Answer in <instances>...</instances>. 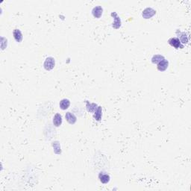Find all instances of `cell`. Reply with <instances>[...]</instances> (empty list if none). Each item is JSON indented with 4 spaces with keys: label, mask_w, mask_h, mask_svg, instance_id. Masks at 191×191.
Masks as SVG:
<instances>
[{
    "label": "cell",
    "mask_w": 191,
    "mask_h": 191,
    "mask_svg": "<svg viewBox=\"0 0 191 191\" xmlns=\"http://www.w3.org/2000/svg\"><path fill=\"white\" fill-rule=\"evenodd\" d=\"M156 14V11L152 8H146L143 11L142 16L144 19H150Z\"/></svg>",
    "instance_id": "cell-4"
},
{
    "label": "cell",
    "mask_w": 191,
    "mask_h": 191,
    "mask_svg": "<svg viewBox=\"0 0 191 191\" xmlns=\"http://www.w3.org/2000/svg\"><path fill=\"white\" fill-rule=\"evenodd\" d=\"M65 118H66L67 122L70 125H74L77 121V117L76 115L71 112H67L65 114Z\"/></svg>",
    "instance_id": "cell-5"
},
{
    "label": "cell",
    "mask_w": 191,
    "mask_h": 191,
    "mask_svg": "<svg viewBox=\"0 0 191 191\" xmlns=\"http://www.w3.org/2000/svg\"><path fill=\"white\" fill-rule=\"evenodd\" d=\"M53 149H54V152L55 154L60 155L61 153V145H60L59 142L55 141L52 143Z\"/></svg>",
    "instance_id": "cell-16"
},
{
    "label": "cell",
    "mask_w": 191,
    "mask_h": 191,
    "mask_svg": "<svg viewBox=\"0 0 191 191\" xmlns=\"http://www.w3.org/2000/svg\"><path fill=\"white\" fill-rule=\"evenodd\" d=\"M62 116L60 114H58V113L55 114V116H54V117H53V125H55V127H59L61 126V124H62Z\"/></svg>",
    "instance_id": "cell-9"
},
{
    "label": "cell",
    "mask_w": 191,
    "mask_h": 191,
    "mask_svg": "<svg viewBox=\"0 0 191 191\" xmlns=\"http://www.w3.org/2000/svg\"><path fill=\"white\" fill-rule=\"evenodd\" d=\"M70 105V101L67 99H63L61 100L59 103V106L60 108L63 111H64V110H67Z\"/></svg>",
    "instance_id": "cell-12"
},
{
    "label": "cell",
    "mask_w": 191,
    "mask_h": 191,
    "mask_svg": "<svg viewBox=\"0 0 191 191\" xmlns=\"http://www.w3.org/2000/svg\"><path fill=\"white\" fill-rule=\"evenodd\" d=\"M98 107L99 105L96 103H91L88 101H86V108H87V111L88 112L94 113L95 111H97Z\"/></svg>",
    "instance_id": "cell-11"
},
{
    "label": "cell",
    "mask_w": 191,
    "mask_h": 191,
    "mask_svg": "<svg viewBox=\"0 0 191 191\" xmlns=\"http://www.w3.org/2000/svg\"><path fill=\"white\" fill-rule=\"evenodd\" d=\"M176 34L178 35V40H180L182 45L187 44L189 42V37H188L187 34L186 32H183V31H181L180 30H177Z\"/></svg>",
    "instance_id": "cell-2"
},
{
    "label": "cell",
    "mask_w": 191,
    "mask_h": 191,
    "mask_svg": "<svg viewBox=\"0 0 191 191\" xmlns=\"http://www.w3.org/2000/svg\"><path fill=\"white\" fill-rule=\"evenodd\" d=\"M102 13L103 8H102V6H100V5H97V6L94 7V8H93V10H92V14H93V16H94L95 18H97V19L101 17L102 15Z\"/></svg>",
    "instance_id": "cell-6"
},
{
    "label": "cell",
    "mask_w": 191,
    "mask_h": 191,
    "mask_svg": "<svg viewBox=\"0 0 191 191\" xmlns=\"http://www.w3.org/2000/svg\"><path fill=\"white\" fill-rule=\"evenodd\" d=\"M55 66V60L52 57H48L46 58L45 61L44 63V67L46 70L49 71L52 70Z\"/></svg>",
    "instance_id": "cell-1"
},
{
    "label": "cell",
    "mask_w": 191,
    "mask_h": 191,
    "mask_svg": "<svg viewBox=\"0 0 191 191\" xmlns=\"http://www.w3.org/2000/svg\"><path fill=\"white\" fill-rule=\"evenodd\" d=\"M113 14H114L115 16L114 17V22L113 23L112 26L114 28V29H119V28L121 26V19H120V18H119V16H118L117 14V13L114 12V13H113Z\"/></svg>",
    "instance_id": "cell-14"
},
{
    "label": "cell",
    "mask_w": 191,
    "mask_h": 191,
    "mask_svg": "<svg viewBox=\"0 0 191 191\" xmlns=\"http://www.w3.org/2000/svg\"><path fill=\"white\" fill-rule=\"evenodd\" d=\"M168 67H169V61L164 58V59L162 60L161 62H159L158 64H157V69H158L160 72H164V71H165L166 69L168 68Z\"/></svg>",
    "instance_id": "cell-7"
},
{
    "label": "cell",
    "mask_w": 191,
    "mask_h": 191,
    "mask_svg": "<svg viewBox=\"0 0 191 191\" xmlns=\"http://www.w3.org/2000/svg\"><path fill=\"white\" fill-rule=\"evenodd\" d=\"M102 108L101 106H99L97 111L94 112L93 118L97 121H100L102 119Z\"/></svg>",
    "instance_id": "cell-13"
},
{
    "label": "cell",
    "mask_w": 191,
    "mask_h": 191,
    "mask_svg": "<svg viewBox=\"0 0 191 191\" xmlns=\"http://www.w3.org/2000/svg\"><path fill=\"white\" fill-rule=\"evenodd\" d=\"M13 35H14V40H16V42L17 43H21L22 40H23V34L21 32V31L19 29H15L13 31Z\"/></svg>",
    "instance_id": "cell-10"
},
{
    "label": "cell",
    "mask_w": 191,
    "mask_h": 191,
    "mask_svg": "<svg viewBox=\"0 0 191 191\" xmlns=\"http://www.w3.org/2000/svg\"><path fill=\"white\" fill-rule=\"evenodd\" d=\"M99 179L102 184H108L111 180V177L108 173L101 172L99 174Z\"/></svg>",
    "instance_id": "cell-8"
},
{
    "label": "cell",
    "mask_w": 191,
    "mask_h": 191,
    "mask_svg": "<svg viewBox=\"0 0 191 191\" xmlns=\"http://www.w3.org/2000/svg\"><path fill=\"white\" fill-rule=\"evenodd\" d=\"M168 43L171 46L174 47V48L176 49L184 48V45H182V44H181V42L178 40V37H171L170 39H169Z\"/></svg>",
    "instance_id": "cell-3"
},
{
    "label": "cell",
    "mask_w": 191,
    "mask_h": 191,
    "mask_svg": "<svg viewBox=\"0 0 191 191\" xmlns=\"http://www.w3.org/2000/svg\"><path fill=\"white\" fill-rule=\"evenodd\" d=\"M164 58H165L161 55H153V57L152 58V64H157L159 62H161Z\"/></svg>",
    "instance_id": "cell-15"
}]
</instances>
